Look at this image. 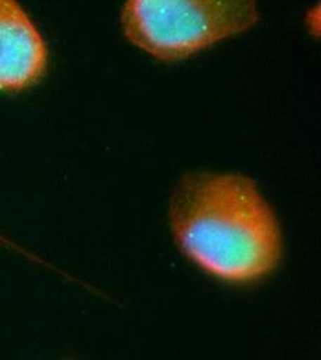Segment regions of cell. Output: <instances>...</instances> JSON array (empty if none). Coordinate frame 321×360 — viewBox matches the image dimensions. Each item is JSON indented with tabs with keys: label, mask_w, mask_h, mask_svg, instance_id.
<instances>
[{
	"label": "cell",
	"mask_w": 321,
	"mask_h": 360,
	"mask_svg": "<svg viewBox=\"0 0 321 360\" xmlns=\"http://www.w3.org/2000/svg\"><path fill=\"white\" fill-rule=\"evenodd\" d=\"M168 217L179 251L214 278L249 285L281 265L280 221L258 183L247 175H184L171 195Z\"/></svg>",
	"instance_id": "6da1fadb"
},
{
	"label": "cell",
	"mask_w": 321,
	"mask_h": 360,
	"mask_svg": "<svg viewBox=\"0 0 321 360\" xmlns=\"http://www.w3.org/2000/svg\"><path fill=\"white\" fill-rule=\"evenodd\" d=\"M258 0H126L125 38L151 57L176 63L254 28Z\"/></svg>",
	"instance_id": "7a4b0ae2"
},
{
	"label": "cell",
	"mask_w": 321,
	"mask_h": 360,
	"mask_svg": "<svg viewBox=\"0 0 321 360\" xmlns=\"http://www.w3.org/2000/svg\"><path fill=\"white\" fill-rule=\"evenodd\" d=\"M47 67L46 41L34 20L17 0H0V91L38 85Z\"/></svg>",
	"instance_id": "3957f363"
}]
</instances>
